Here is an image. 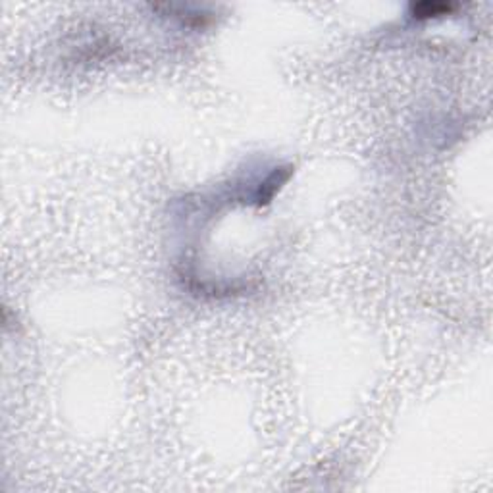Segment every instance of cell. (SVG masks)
<instances>
[{"label": "cell", "mask_w": 493, "mask_h": 493, "mask_svg": "<svg viewBox=\"0 0 493 493\" xmlns=\"http://www.w3.org/2000/svg\"><path fill=\"white\" fill-rule=\"evenodd\" d=\"M454 4L449 2H418L410 6V12L418 20H430V18H441V15H449L454 10Z\"/></svg>", "instance_id": "1"}]
</instances>
